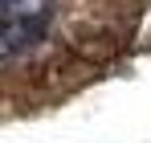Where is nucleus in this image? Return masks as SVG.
Returning <instances> with one entry per match:
<instances>
[{
  "instance_id": "obj_1",
  "label": "nucleus",
  "mask_w": 151,
  "mask_h": 143,
  "mask_svg": "<svg viewBox=\"0 0 151 143\" xmlns=\"http://www.w3.org/2000/svg\"><path fill=\"white\" fill-rule=\"evenodd\" d=\"M49 33L45 12H12V17H0V66L29 53L33 45H41Z\"/></svg>"
}]
</instances>
